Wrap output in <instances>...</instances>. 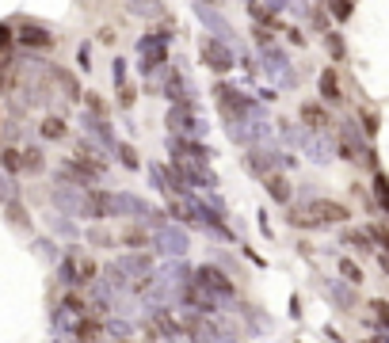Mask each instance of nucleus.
Segmentation results:
<instances>
[{"label": "nucleus", "mask_w": 389, "mask_h": 343, "mask_svg": "<svg viewBox=\"0 0 389 343\" xmlns=\"http://www.w3.org/2000/svg\"><path fill=\"white\" fill-rule=\"evenodd\" d=\"M168 130H172L176 138H183V141H198V138H203V123L195 118V111H191L187 99L172 103V111H168Z\"/></svg>", "instance_id": "f03ea898"}, {"label": "nucleus", "mask_w": 389, "mask_h": 343, "mask_svg": "<svg viewBox=\"0 0 389 343\" xmlns=\"http://www.w3.org/2000/svg\"><path fill=\"white\" fill-rule=\"evenodd\" d=\"M298 141H302V149H305L317 164H328V160H332V141L325 138V130H305Z\"/></svg>", "instance_id": "423d86ee"}, {"label": "nucleus", "mask_w": 389, "mask_h": 343, "mask_svg": "<svg viewBox=\"0 0 389 343\" xmlns=\"http://www.w3.org/2000/svg\"><path fill=\"white\" fill-rule=\"evenodd\" d=\"M374 195H378V203H382V210H389V180L382 172L374 175Z\"/></svg>", "instance_id": "cd10ccee"}, {"label": "nucleus", "mask_w": 389, "mask_h": 343, "mask_svg": "<svg viewBox=\"0 0 389 343\" xmlns=\"http://www.w3.org/2000/svg\"><path fill=\"white\" fill-rule=\"evenodd\" d=\"M195 12H198V19L206 24V31H214V39H221V42H226V39L233 35L229 19H226V16H218V12H214V4H210V8H206V4H198Z\"/></svg>", "instance_id": "9d476101"}, {"label": "nucleus", "mask_w": 389, "mask_h": 343, "mask_svg": "<svg viewBox=\"0 0 389 343\" xmlns=\"http://www.w3.org/2000/svg\"><path fill=\"white\" fill-rule=\"evenodd\" d=\"M164 96H168L172 99V103H180V99H187V81H183V76H168V81H164Z\"/></svg>", "instance_id": "412c9836"}, {"label": "nucleus", "mask_w": 389, "mask_h": 343, "mask_svg": "<svg viewBox=\"0 0 389 343\" xmlns=\"http://www.w3.org/2000/svg\"><path fill=\"white\" fill-rule=\"evenodd\" d=\"M0 164H4L8 172H24V149H4L0 153Z\"/></svg>", "instance_id": "4be33fe9"}, {"label": "nucleus", "mask_w": 389, "mask_h": 343, "mask_svg": "<svg viewBox=\"0 0 389 343\" xmlns=\"http://www.w3.org/2000/svg\"><path fill=\"white\" fill-rule=\"evenodd\" d=\"M149 240H153V237H149L146 225H126V229H122V237H118V245H126L130 252H141Z\"/></svg>", "instance_id": "ddd939ff"}, {"label": "nucleus", "mask_w": 389, "mask_h": 343, "mask_svg": "<svg viewBox=\"0 0 389 343\" xmlns=\"http://www.w3.org/2000/svg\"><path fill=\"white\" fill-rule=\"evenodd\" d=\"M118 160L126 164V168H141V160H138V153H134V145H118Z\"/></svg>", "instance_id": "2f4dec72"}, {"label": "nucleus", "mask_w": 389, "mask_h": 343, "mask_svg": "<svg viewBox=\"0 0 389 343\" xmlns=\"http://www.w3.org/2000/svg\"><path fill=\"white\" fill-rule=\"evenodd\" d=\"M340 275L348 282H363V271H359V263H351V260H340Z\"/></svg>", "instance_id": "c756f323"}, {"label": "nucleus", "mask_w": 389, "mask_h": 343, "mask_svg": "<svg viewBox=\"0 0 389 343\" xmlns=\"http://www.w3.org/2000/svg\"><path fill=\"white\" fill-rule=\"evenodd\" d=\"M206 4H221V0H206Z\"/></svg>", "instance_id": "58836bf2"}, {"label": "nucleus", "mask_w": 389, "mask_h": 343, "mask_svg": "<svg viewBox=\"0 0 389 343\" xmlns=\"http://www.w3.org/2000/svg\"><path fill=\"white\" fill-rule=\"evenodd\" d=\"M320 99H328V103H340V99H343V92H340V76L332 73V69L320 73Z\"/></svg>", "instance_id": "dca6fc26"}, {"label": "nucleus", "mask_w": 389, "mask_h": 343, "mask_svg": "<svg viewBox=\"0 0 389 343\" xmlns=\"http://www.w3.org/2000/svg\"><path fill=\"white\" fill-rule=\"evenodd\" d=\"M385 339H389V328H385Z\"/></svg>", "instance_id": "ea45409f"}, {"label": "nucleus", "mask_w": 389, "mask_h": 343, "mask_svg": "<svg viewBox=\"0 0 389 343\" xmlns=\"http://www.w3.org/2000/svg\"><path fill=\"white\" fill-rule=\"evenodd\" d=\"M42 138H50V141H58V138H65V123L58 115H50L46 123H42Z\"/></svg>", "instance_id": "5701e85b"}, {"label": "nucleus", "mask_w": 389, "mask_h": 343, "mask_svg": "<svg viewBox=\"0 0 389 343\" xmlns=\"http://www.w3.org/2000/svg\"><path fill=\"white\" fill-rule=\"evenodd\" d=\"M99 332H103V328H99V320L84 317L81 324H76V343H96V339H99Z\"/></svg>", "instance_id": "aec40b11"}, {"label": "nucleus", "mask_w": 389, "mask_h": 343, "mask_svg": "<svg viewBox=\"0 0 389 343\" xmlns=\"http://www.w3.org/2000/svg\"><path fill=\"white\" fill-rule=\"evenodd\" d=\"M309 210V217H313V225H343V221L351 217V210L343 206V203H332V198H313V203L305 206Z\"/></svg>", "instance_id": "39448f33"}, {"label": "nucleus", "mask_w": 389, "mask_h": 343, "mask_svg": "<svg viewBox=\"0 0 389 343\" xmlns=\"http://www.w3.org/2000/svg\"><path fill=\"white\" fill-rule=\"evenodd\" d=\"M195 282H203L206 290H214V294H221L226 302H233V294H237V286H233L226 275H221L218 267H198L195 271Z\"/></svg>", "instance_id": "0eeeda50"}, {"label": "nucleus", "mask_w": 389, "mask_h": 343, "mask_svg": "<svg viewBox=\"0 0 389 343\" xmlns=\"http://www.w3.org/2000/svg\"><path fill=\"white\" fill-rule=\"evenodd\" d=\"M138 58H141V69H161L168 61V31H149V35L138 39Z\"/></svg>", "instance_id": "f257e3e1"}, {"label": "nucleus", "mask_w": 389, "mask_h": 343, "mask_svg": "<svg viewBox=\"0 0 389 343\" xmlns=\"http://www.w3.org/2000/svg\"><path fill=\"white\" fill-rule=\"evenodd\" d=\"M325 46L332 50V58H336V61H343V53H348V50H343V39L336 35V31H325Z\"/></svg>", "instance_id": "bb28decb"}, {"label": "nucleus", "mask_w": 389, "mask_h": 343, "mask_svg": "<svg viewBox=\"0 0 389 343\" xmlns=\"http://www.w3.org/2000/svg\"><path fill=\"white\" fill-rule=\"evenodd\" d=\"M298 115H302V123H305L309 130H328V126H332L328 111L320 107V103H302V107H298Z\"/></svg>", "instance_id": "f8f14e48"}, {"label": "nucleus", "mask_w": 389, "mask_h": 343, "mask_svg": "<svg viewBox=\"0 0 389 343\" xmlns=\"http://www.w3.org/2000/svg\"><path fill=\"white\" fill-rule=\"evenodd\" d=\"M343 245L355 248V252H370V248H374V245H370V233H366V229H348V233H343Z\"/></svg>", "instance_id": "6ab92c4d"}, {"label": "nucleus", "mask_w": 389, "mask_h": 343, "mask_svg": "<svg viewBox=\"0 0 389 343\" xmlns=\"http://www.w3.org/2000/svg\"><path fill=\"white\" fill-rule=\"evenodd\" d=\"M263 8H268V12H283V8H286V0H268Z\"/></svg>", "instance_id": "e433bc0d"}, {"label": "nucleus", "mask_w": 389, "mask_h": 343, "mask_svg": "<svg viewBox=\"0 0 389 343\" xmlns=\"http://www.w3.org/2000/svg\"><path fill=\"white\" fill-rule=\"evenodd\" d=\"M244 164H248V172H256L263 180V175L275 172V164H279V157H275V149H263V145H252L248 153H244Z\"/></svg>", "instance_id": "1a4fd4ad"}, {"label": "nucleus", "mask_w": 389, "mask_h": 343, "mask_svg": "<svg viewBox=\"0 0 389 343\" xmlns=\"http://www.w3.org/2000/svg\"><path fill=\"white\" fill-rule=\"evenodd\" d=\"M84 214L88 217H111V214H118L115 195H111V191H88L84 195Z\"/></svg>", "instance_id": "6e6552de"}, {"label": "nucleus", "mask_w": 389, "mask_h": 343, "mask_svg": "<svg viewBox=\"0 0 389 343\" xmlns=\"http://www.w3.org/2000/svg\"><path fill=\"white\" fill-rule=\"evenodd\" d=\"M96 279V263L92 260H76V282H92Z\"/></svg>", "instance_id": "c85d7f7f"}, {"label": "nucleus", "mask_w": 389, "mask_h": 343, "mask_svg": "<svg viewBox=\"0 0 389 343\" xmlns=\"http://www.w3.org/2000/svg\"><path fill=\"white\" fill-rule=\"evenodd\" d=\"M16 39L24 42V46H31V50H50L54 46V35L50 31H42V27H35V24H24Z\"/></svg>", "instance_id": "9b49d317"}, {"label": "nucleus", "mask_w": 389, "mask_h": 343, "mask_svg": "<svg viewBox=\"0 0 389 343\" xmlns=\"http://www.w3.org/2000/svg\"><path fill=\"white\" fill-rule=\"evenodd\" d=\"M198 58H203V65H206V69H214V73H229L233 65H237V53H233L221 39H203Z\"/></svg>", "instance_id": "7ed1b4c3"}, {"label": "nucleus", "mask_w": 389, "mask_h": 343, "mask_svg": "<svg viewBox=\"0 0 389 343\" xmlns=\"http://www.w3.org/2000/svg\"><path fill=\"white\" fill-rule=\"evenodd\" d=\"M325 290H328L332 302H336V309H355V290H351V286H343V282H328Z\"/></svg>", "instance_id": "a211bd4d"}, {"label": "nucleus", "mask_w": 389, "mask_h": 343, "mask_svg": "<svg viewBox=\"0 0 389 343\" xmlns=\"http://www.w3.org/2000/svg\"><path fill=\"white\" fill-rule=\"evenodd\" d=\"M263 187H268V195L275 203H291V183H286V175H279V172L263 175Z\"/></svg>", "instance_id": "4468645a"}, {"label": "nucleus", "mask_w": 389, "mask_h": 343, "mask_svg": "<svg viewBox=\"0 0 389 343\" xmlns=\"http://www.w3.org/2000/svg\"><path fill=\"white\" fill-rule=\"evenodd\" d=\"M115 203H118V214H130V217H146L149 214V206L141 203L138 195H115Z\"/></svg>", "instance_id": "f3484780"}, {"label": "nucleus", "mask_w": 389, "mask_h": 343, "mask_svg": "<svg viewBox=\"0 0 389 343\" xmlns=\"http://www.w3.org/2000/svg\"><path fill=\"white\" fill-rule=\"evenodd\" d=\"M366 320H370L374 328H389V302H382V297H374V302H366Z\"/></svg>", "instance_id": "2eb2a0df"}, {"label": "nucleus", "mask_w": 389, "mask_h": 343, "mask_svg": "<svg viewBox=\"0 0 389 343\" xmlns=\"http://www.w3.org/2000/svg\"><path fill=\"white\" fill-rule=\"evenodd\" d=\"M153 245H157V252H161V256L180 260L183 252L191 248V240H187V233H183V229H176V225H168V221H164V225L157 229V233H153Z\"/></svg>", "instance_id": "20e7f679"}, {"label": "nucleus", "mask_w": 389, "mask_h": 343, "mask_svg": "<svg viewBox=\"0 0 389 343\" xmlns=\"http://www.w3.org/2000/svg\"><path fill=\"white\" fill-rule=\"evenodd\" d=\"M24 168H27V172H39V168H42V153H39L35 145L24 149Z\"/></svg>", "instance_id": "7c9ffc66"}, {"label": "nucleus", "mask_w": 389, "mask_h": 343, "mask_svg": "<svg viewBox=\"0 0 389 343\" xmlns=\"http://www.w3.org/2000/svg\"><path fill=\"white\" fill-rule=\"evenodd\" d=\"M54 76H58V84L65 88V96H69V99H81V84H76L69 73H65V69H54Z\"/></svg>", "instance_id": "b1692460"}, {"label": "nucleus", "mask_w": 389, "mask_h": 343, "mask_svg": "<svg viewBox=\"0 0 389 343\" xmlns=\"http://www.w3.org/2000/svg\"><path fill=\"white\" fill-rule=\"evenodd\" d=\"M366 233H370V240H378L382 248H389V225H370Z\"/></svg>", "instance_id": "72a5a7b5"}, {"label": "nucleus", "mask_w": 389, "mask_h": 343, "mask_svg": "<svg viewBox=\"0 0 389 343\" xmlns=\"http://www.w3.org/2000/svg\"><path fill=\"white\" fill-rule=\"evenodd\" d=\"M382 267L389 271V252H382Z\"/></svg>", "instance_id": "4c0bfd02"}, {"label": "nucleus", "mask_w": 389, "mask_h": 343, "mask_svg": "<svg viewBox=\"0 0 389 343\" xmlns=\"http://www.w3.org/2000/svg\"><path fill=\"white\" fill-rule=\"evenodd\" d=\"M244 309V317L252 320V332H271V317H263V313H256L252 305H241Z\"/></svg>", "instance_id": "393cba45"}, {"label": "nucleus", "mask_w": 389, "mask_h": 343, "mask_svg": "<svg viewBox=\"0 0 389 343\" xmlns=\"http://www.w3.org/2000/svg\"><path fill=\"white\" fill-rule=\"evenodd\" d=\"M4 42H12V27H8V24H0V46H4Z\"/></svg>", "instance_id": "c9c22d12"}, {"label": "nucleus", "mask_w": 389, "mask_h": 343, "mask_svg": "<svg viewBox=\"0 0 389 343\" xmlns=\"http://www.w3.org/2000/svg\"><path fill=\"white\" fill-rule=\"evenodd\" d=\"M363 130L366 134H378V115L374 111H363Z\"/></svg>", "instance_id": "f704fd0d"}, {"label": "nucleus", "mask_w": 389, "mask_h": 343, "mask_svg": "<svg viewBox=\"0 0 389 343\" xmlns=\"http://www.w3.org/2000/svg\"><path fill=\"white\" fill-rule=\"evenodd\" d=\"M88 240H92L96 248H111V245H115V237H111L107 229H92V233H88Z\"/></svg>", "instance_id": "473e14b6"}, {"label": "nucleus", "mask_w": 389, "mask_h": 343, "mask_svg": "<svg viewBox=\"0 0 389 343\" xmlns=\"http://www.w3.org/2000/svg\"><path fill=\"white\" fill-rule=\"evenodd\" d=\"M325 8L340 19V24H343V19H351V12H355V8H351V0H325Z\"/></svg>", "instance_id": "a878e982"}]
</instances>
